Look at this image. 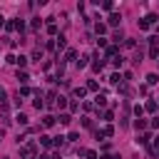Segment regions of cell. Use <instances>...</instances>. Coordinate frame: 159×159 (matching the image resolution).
<instances>
[{
    "label": "cell",
    "mask_w": 159,
    "mask_h": 159,
    "mask_svg": "<svg viewBox=\"0 0 159 159\" xmlns=\"http://www.w3.org/2000/svg\"><path fill=\"white\" fill-rule=\"evenodd\" d=\"M32 152H35V144H27V147H23V157H30Z\"/></svg>",
    "instance_id": "6da1fadb"
},
{
    "label": "cell",
    "mask_w": 159,
    "mask_h": 159,
    "mask_svg": "<svg viewBox=\"0 0 159 159\" xmlns=\"http://www.w3.org/2000/svg\"><path fill=\"white\" fill-rule=\"evenodd\" d=\"M42 124H45V127H52V124H55V117H52V114H47V117L42 119Z\"/></svg>",
    "instance_id": "7a4b0ae2"
},
{
    "label": "cell",
    "mask_w": 159,
    "mask_h": 159,
    "mask_svg": "<svg viewBox=\"0 0 159 159\" xmlns=\"http://www.w3.org/2000/svg\"><path fill=\"white\" fill-rule=\"evenodd\" d=\"M57 119H60V124H70V122H72V117H70V114H60Z\"/></svg>",
    "instance_id": "3957f363"
},
{
    "label": "cell",
    "mask_w": 159,
    "mask_h": 159,
    "mask_svg": "<svg viewBox=\"0 0 159 159\" xmlns=\"http://www.w3.org/2000/svg\"><path fill=\"white\" fill-rule=\"evenodd\" d=\"M157 82H159V77H157V75H147V85H157Z\"/></svg>",
    "instance_id": "277c9868"
},
{
    "label": "cell",
    "mask_w": 159,
    "mask_h": 159,
    "mask_svg": "<svg viewBox=\"0 0 159 159\" xmlns=\"http://www.w3.org/2000/svg\"><path fill=\"white\" fill-rule=\"evenodd\" d=\"M65 45H67V42H65V37H57V52H60V50H65Z\"/></svg>",
    "instance_id": "5b68a950"
},
{
    "label": "cell",
    "mask_w": 159,
    "mask_h": 159,
    "mask_svg": "<svg viewBox=\"0 0 159 159\" xmlns=\"http://www.w3.org/2000/svg\"><path fill=\"white\" fill-rule=\"evenodd\" d=\"M40 144H42V147H50L52 142H50V137H47V134H42V137H40Z\"/></svg>",
    "instance_id": "8992f818"
},
{
    "label": "cell",
    "mask_w": 159,
    "mask_h": 159,
    "mask_svg": "<svg viewBox=\"0 0 159 159\" xmlns=\"http://www.w3.org/2000/svg\"><path fill=\"white\" fill-rule=\"evenodd\" d=\"M104 67V62L102 60H97V62H95V65H92V70H95V72H99V70H102Z\"/></svg>",
    "instance_id": "52a82bcc"
},
{
    "label": "cell",
    "mask_w": 159,
    "mask_h": 159,
    "mask_svg": "<svg viewBox=\"0 0 159 159\" xmlns=\"http://www.w3.org/2000/svg\"><path fill=\"white\" fill-rule=\"evenodd\" d=\"M95 30H97V35H102V32H107V25H102V23H97V27H95Z\"/></svg>",
    "instance_id": "ba28073f"
},
{
    "label": "cell",
    "mask_w": 159,
    "mask_h": 159,
    "mask_svg": "<svg viewBox=\"0 0 159 159\" xmlns=\"http://www.w3.org/2000/svg\"><path fill=\"white\" fill-rule=\"evenodd\" d=\"M15 119H18V124H23V127H25V124H27V117H25V114H18V117H15Z\"/></svg>",
    "instance_id": "9c48e42d"
},
{
    "label": "cell",
    "mask_w": 159,
    "mask_h": 159,
    "mask_svg": "<svg viewBox=\"0 0 159 159\" xmlns=\"http://www.w3.org/2000/svg\"><path fill=\"white\" fill-rule=\"evenodd\" d=\"M47 32H50V35H55V32H57V25L50 23V25H47Z\"/></svg>",
    "instance_id": "30bf717a"
},
{
    "label": "cell",
    "mask_w": 159,
    "mask_h": 159,
    "mask_svg": "<svg viewBox=\"0 0 159 159\" xmlns=\"http://www.w3.org/2000/svg\"><path fill=\"white\" fill-rule=\"evenodd\" d=\"M15 65H20V67H25V65H27V57H23V55H20V57H18V62H15Z\"/></svg>",
    "instance_id": "8fae6325"
},
{
    "label": "cell",
    "mask_w": 159,
    "mask_h": 159,
    "mask_svg": "<svg viewBox=\"0 0 159 159\" xmlns=\"http://www.w3.org/2000/svg\"><path fill=\"white\" fill-rule=\"evenodd\" d=\"M134 127H137V129H144V127H147V122H144V119H137Z\"/></svg>",
    "instance_id": "7c38bea8"
},
{
    "label": "cell",
    "mask_w": 159,
    "mask_h": 159,
    "mask_svg": "<svg viewBox=\"0 0 159 159\" xmlns=\"http://www.w3.org/2000/svg\"><path fill=\"white\" fill-rule=\"evenodd\" d=\"M119 20H122V18H119V15H117V12H114V15H112V18H110V25H117V23H119Z\"/></svg>",
    "instance_id": "4fadbf2b"
},
{
    "label": "cell",
    "mask_w": 159,
    "mask_h": 159,
    "mask_svg": "<svg viewBox=\"0 0 159 159\" xmlns=\"http://www.w3.org/2000/svg\"><path fill=\"white\" fill-rule=\"evenodd\" d=\"M75 97H85V87H77L75 90Z\"/></svg>",
    "instance_id": "5bb4252c"
},
{
    "label": "cell",
    "mask_w": 159,
    "mask_h": 159,
    "mask_svg": "<svg viewBox=\"0 0 159 159\" xmlns=\"http://www.w3.org/2000/svg\"><path fill=\"white\" fill-rule=\"evenodd\" d=\"M65 104H67V99H65V97H57V107H60V110L65 107Z\"/></svg>",
    "instance_id": "9a60e30c"
},
{
    "label": "cell",
    "mask_w": 159,
    "mask_h": 159,
    "mask_svg": "<svg viewBox=\"0 0 159 159\" xmlns=\"http://www.w3.org/2000/svg\"><path fill=\"white\" fill-rule=\"evenodd\" d=\"M119 80H122V77H119V75L114 72V75H112V77H110V82H112V85H117V82H119Z\"/></svg>",
    "instance_id": "2e32d148"
},
{
    "label": "cell",
    "mask_w": 159,
    "mask_h": 159,
    "mask_svg": "<svg viewBox=\"0 0 159 159\" xmlns=\"http://www.w3.org/2000/svg\"><path fill=\"white\" fill-rule=\"evenodd\" d=\"M95 102H97V107H99V104H104V102H107V99H104L102 95H97V97H95Z\"/></svg>",
    "instance_id": "e0dca14e"
},
{
    "label": "cell",
    "mask_w": 159,
    "mask_h": 159,
    "mask_svg": "<svg viewBox=\"0 0 159 159\" xmlns=\"http://www.w3.org/2000/svg\"><path fill=\"white\" fill-rule=\"evenodd\" d=\"M99 159H112V157H110V154H104V157H99Z\"/></svg>",
    "instance_id": "ac0fdd59"
},
{
    "label": "cell",
    "mask_w": 159,
    "mask_h": 159,
    "mask_svg": "<svg viewBox=\"0 0 159 159\" xmlns=\"http://www.w3.org/2000/svg\"><path fill=\"white\" fill-rule=\"evenodd\" d=\"M0 139H3V129H0Z\"/></svg>",
    "instance_id": "d6986e66"
},
{
    "label": "cell",
    "mask_w": 159,
    "mask_h": 159,
    "mask_svg": "<svg viewBox=\"0 0 159 159\" xmlns=\"http://www.w3.org/2000/svg\"><path fill=\"white\" fill-rule=\"evenodd\" d=\"M0 27H3V18H0Z\"/></svg>",
    "instance_id": "ffe728a7"
}]
</instances>
